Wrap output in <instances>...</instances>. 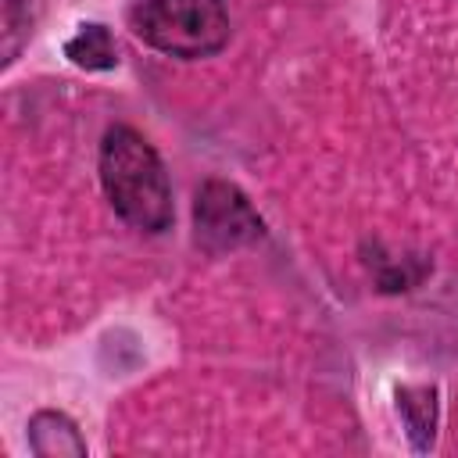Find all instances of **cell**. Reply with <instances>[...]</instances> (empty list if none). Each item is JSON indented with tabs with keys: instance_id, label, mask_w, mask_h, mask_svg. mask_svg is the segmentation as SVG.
<instances>
[{
	"instance_id": "3",
	"label": "cell",
	"mask_w": 458,
	"mask_h": 458,
	"mask_svg": "<svg viewBox=\"0 0 458 458\" xmlns=\"http://www.w3.org/2000/svg\"><path fill=\"white\" fill-rule=\"evenodd\" d=\"M265 240V222L247 193L225 179H204L193 197V243L208 254H229Z\"/></svg>"
},
{
	"instance_id": "1",
	"label": "cell",
	"mask_w": 458,
	"mask_h": 458,
	"mask_svg": "<svg viewBox=\"0 0 458 458\" xmlns=\"http://www.w3.org/2000/svg\"><path fill=\"white\" fill-rule=\"evenodd\" d=\"M100 186L114 215L140 233H165L175 218L161 154L132 125H111L100 140Z\"/></svg>"
},
{
	"instance_id": "7",
	"label": "cell",
	"mask_w": 458,
	"mask_h": 458,
	"mask_svg": "<svg viewBox=\"0 0 458 458\" xmlns=\"http://www.w3.org/2000/svg\"><path fill=\"white\" fill-rule=\"evenodd\" d=\"M21 7H25V0H7V11H4V64H11L18 57L21 43L32 36V25L39 18L43 0H36L25 14H21Z\"/></svg>"
},
{
	"instance_id": "2",
	"label": "cell",
	"mask_w": 458,
	"mask_h": 458,
	"mask_svg": "<svg viewBox=\"0 0 458 458\" xmlns=\"http://www.w3.org/2000/svg\"><path fill=\"white\" fill-rule=\"evenodd\" d=\"M129 21L150 50L179 61L211 57L229 43L225 0H140Z\"/></svg>"
},
{
	"instance_id": "4",
	"label": "cell",
	"mask_w": 458,
	"mask_h": 458,
	"mask_svg": "<svg viewBox=\"0 0 458 458\" xmlns=\"http://www.w3.org/2000/svg\"><path fill=\"white\" fill-rule=\"evenodd\" d=\"M29 447L39 458H82L86 440L64 411H36L29 419Z\"/></svg>"
},
{
	"instance_id": "6",
	"label": "cell",
	"mask_w": 458,
	"mask_h": 458,
	"mask_svg": "<svg viewBox=\"0 0 458 458\" xmlns=\"http://www.w3.org/2000/svg\"><path fill=\"white\" fill-rule=\"evenodd\" d=\"M64 57L82 68V72H111L118 64V43L111 36L107 25L100 21H82L75 29V36H68L64 43Z\"/></svg>"
},
{
	"instance_id": "5",
	"label": "cell",
	"mask_w": 458,
	"mask_h": 458,
	"mask_svg": "<svg viewBox=\"0 0 458 458\" xmlns=\"http://www.w3.org/2000/svg\"><path fill=\"white\" fill-rule=\"evenodd\" d=\"M397 411L404 422V433L415 451H429L437 437V419H440V401L437 386H401L397 390Z\"/></svg>"
}]
</instances>
